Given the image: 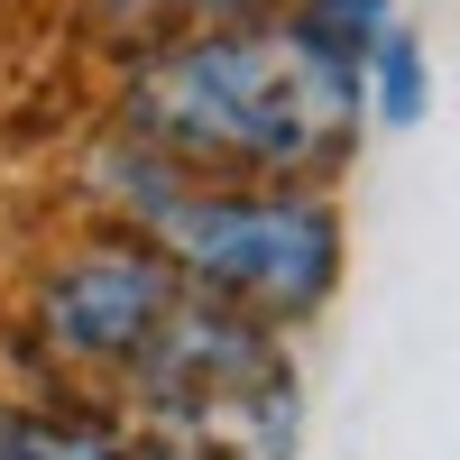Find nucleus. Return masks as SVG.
Wrapping results in <instances>:
<instances>
[{
    "instance_id": "nucleus-4",
    "label": "nucleus",
    "mask_w": 460,
    "mask_h": 460,
    "mask_svg": "<svg viewBox=\"0 0 460 460\" xmlns=\"http://www.w3.org/2000/svg\"><path fill=\"white\" fill-rule=\"evenodd\" d=\"M387 28H405L396 0H295V10H286V37H295L323 74H341V84H359V74H368V56H377V37H387Z\"/></svg>"
},
{
    "instance_id": "nucleus-1",
    "label": "nucleus",
    "mask_w": 460,
    "mask_h": 460,
    "mask_svg": "<svg viewBox=\"0 0 460 460\" xmlns=\"http://www.w3.org/2000/svg\"><path fill=\"white\" fill-rule=\"evenodd\" d=\"M129 129L184 184H323L359 157V84L323 74L286 19L194 28L138 56Z\"/></svg>"
},
{
    "instance_id": "nucleus-6",
    "label": "nucleus",
    "mask_w": 460,
    "mask_h": 460,
    "mask_svg": "<svg viewBox=\"0 0 460 460\" xmlns=\"http://www.w3.org/2000/svg\"><path fill=\"white\" fill-rule=\"evenodd\" d=\"M359 111H377L387 129H414L433 111V65H424V37L414 28H387L377 37V56L359 74Z\"/></svg>"
},
{
    "instance_id": "nucleus-3",
    "label": "nucleus",
    "mask_w": 460,
    "mask_h": 460,
    "mask_svg": "<svg viewBox=\"0 0 460 460\" xmlns=\"http://www.w3.org/2000/svg\"><path fill=\"white\" fill-rule=\"evenodd\" d=\"M184 304V277L138 240V230H93L74 240L65 258L37 267V341L74 368H102V377H129L138 350L166 332V314Z\"/></svg>"
},
{
    "instance_id": "nucleus-7",
    "label": "nucleus",
    "mask_w": 460,
    "mask_h": 460,
    "mask_svg": "<svg viewBox=\"0 0 460 460\" xmlns=\"http://www.w3.org/2000/svg\"><path fill=\"white\" fill-rule=\"evenodd\" d=\"M175 10H203L212 28H240V19H267L277 0H175Z\"/></svg>"
},
{
    "instance_id": "nucleus-2",
    "label": "nucleus",
    "mask_w": 460,
    "mask_h": 460,
    "mask_svg": "<svg viewBox=\"0 0 460 460\" xmlns=\"http://www.w3.org/2000/svg\"><path fill=\"white\" fill-rule=\"evenodd\" d=\"M138 240L194 295L258 332L314 323L341 295V258H350L341 203L323 184H166L138 212Z\"/></svg>"
},
{
    "instance_id": "nucleus-5",
    "label": "nucleus",
    "mask_w": 460,
    "mask_h": 460,
    "mask_svg": "<svg viewBox=\"0 0 460 460\" xmlns=\"http://www.w3.org/2000/svg\"><path fill=\"white\" fill-rule=\"evenodd\" d=\"M0 460H147V451H138V442H120L111 424H93V414L0 396Z\"/></svg>"
}]
</instances>
